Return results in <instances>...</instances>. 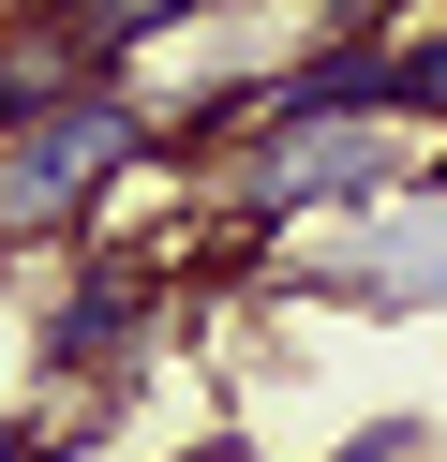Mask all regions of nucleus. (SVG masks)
I'll use <instances>...</instances> for the list:
<instances>
[{"mask_svg":"<svg viewBox=\"0 0 447 462\" xmlns=\"http://www.w3.org/2000/svg\"><path fill=\"white\" fill-rule=\"evenodd\" d=\"M149 164H164V120L135 105V75L60 90V105H30V120H0V254H45V239L89 254L105 194L149 180Z\"/></svg>","mask_w":447,"mask_h":462,"instance_id":"1","label":"nucleus"},{"mask_svg":"<svg viewBox=\"0 0 447 462\" xmlns=\"http://www.w3.org/2000/svg\"><path fill=\"white\" fill-rule=\"evenodd\" d=\"M164 328H179V269L135 254V239H89L75 269H60V299H45V373L60 388H119Z\"/></svg>","mask_w":447,"mask_h":462,"instance_id":"2","label":"nucleus"},{"mask_svg":"<svg viewBox=\"0 0 447 462\" xmlns=\"http://www.w3.org/2000/svg\"><path fill=\"white\" fill-rule=\"evenodd\" d=\"M417 194H447V150H433V180H417Z\"/></svg>","mask_w":447,"mask_h":462,"instance_id":"4","label":"nucleus"},{"mask_svg":"<svg viewBox=\"0 0 447 462\" xmlns=\"http://www.w3.org/2000/svg\"><path fill=\"white\" fill-rule=\"evenodd\" d=\"M0 120H15V105H0Z\"/></svg>","mask_w":447,"mask_h":462,"instance_id":"5","label":"nucleus"},{"mask_svg":"<svg viewBox=\"0 0 447 462\" xmlns=\"http://www.w3.org/2000/svg\"><path fill=\"white\" fill-rule=\"evenodd\" d=\"M328 462H433V432H417V418H373V432H343Z\"/></svg>","mask_w":447,"mask_h":462,"instance_id":"3","label":"nucleus"}]
</instances>
